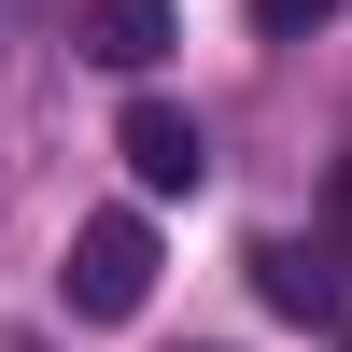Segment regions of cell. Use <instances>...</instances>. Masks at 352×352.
I'll list each match as a JSON object with an SVG mask.
<instances>
[{"mask_svg":"<svg viewBox=\"0 0 352 352\" xmlns=\"http://www.w3.org/2000/svg\"><path fill=\"white\" fill-rule=\"evenodd\" d=\"M113 155H127V184H141V197H197V184H212V141H197V113H184V99H127Z\"/></svg>","mask_w":352,"mask_h":352,"instance_id":"cell-2","label":"cell"},{"mask_svg":"<svg viewBox=\"0 0 352 352\" xmlns=\"http://www.w3.org/2000/svg\"><path fill=\"white\" fill-rule=\"evenodd\" d=\"M324 14H338V0H254V28H268V43H310Z\"/></svg>","mask_w":352,"mask_h":352,"instance_id":"cell-5","label":"cell"},{"mask_svg":"<svg viewBox=\"0 0 352 352\" xmlns=\"http://www.w3.org/2000/svg\"><path fill=\"white\" fill-rule=\"evenodd\" d=\"M254 296H268L282 324H338V268H324V254H296V240L254 254Z\"/></svg>","mask_w":352,"mask_h":352,"instance_id":"cell-4","label":"cell"},{"mask_svg":"<svg viewBox=\"0 0 352 352\" xmlns=\"http://www.w3.org/2000/svg\"><path fill=\"white\" fill-rule=\"evenodd\" d=\"M56 296L85 324H141V296H155V212H85L71 254H56Z\"/></svg>","mask_w":352,"mask_h":352,"instance_id":"cell-1","label":"cell"},{"mask_svg":"<svg viewBox=\"0 0 352 352\" xmlns=\"http://www.w3.org/2000/svg\"><path fill=\"white\" fill-rule=\"evenodd\" d=\"M184 43V14H169V0H85V56H99V71H155V56Z\"/></svg>","mask_w":352,"mask_h":352,"instance_id":"cell-3","label":"cell"},{"mask_svg":"<svg viewBox=\"0 0 352 352\" xmlns=\"http://www.w3.org/2000/svg\"><path fill=\"white\" fill-rule=\"evenodd\" d=\"M324 226H338V254H352V155H338V184H324Z\"/></svg>","mask_w":352,"mask_h":352,"instance_id":"cell-6","label":"cell"}]
</instances>
